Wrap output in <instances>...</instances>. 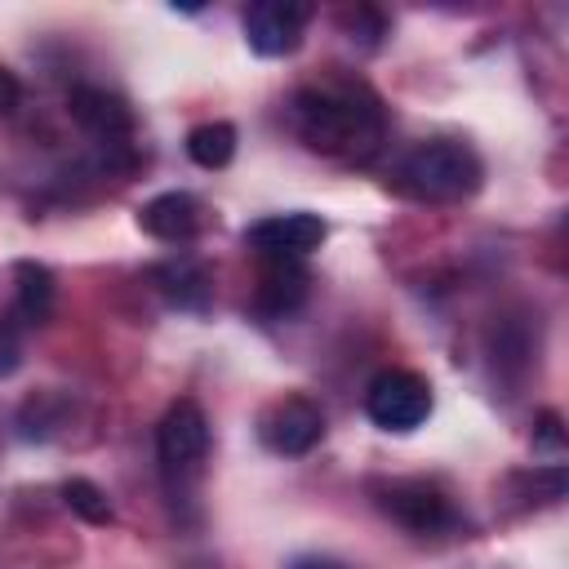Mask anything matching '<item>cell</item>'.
<instances>
[{"label":"cell","instance_id":"cell-6","mask_svg":"<svg viewBox=\"0 0 569 569\" xmlns=\"http://www.w3.org/2000/svg\"><path fill=\"white\" fill-rule=\"evenodd\" d=\"M311 18V4L298 0H258L244 9V40L262 58H284L298 49L302 27Z\"/></svg>","mask_w":569,"mask_h":569},{"label":"cell","instance_id":"cell-18","mask_svg":"<svg viewBox=\"0 0 569 569\" xmlns=\"http://www.w3.org/2000/svg\"><path fill=\"white\" fill-rule=\"evenodd\" d=\"M22 102V84L13 71H0V111H13Z\"/></svg>","mask_w":569,"mask_h":569},{"label":"cell","instance_id":"cell-14","mask_svg":"<svg viewBox=\"0 0 569 569\" xmlns=\"http://www.w3.org/2000/svg\"><path fill=\"white\" fill-rule=\"evenodd\" d=\"M187 156L200 164V169H222L231 164L236 156V129L227 120H204L187 133Z\"/></svg>","mask_w":569,"mask_h":569},{"label":"cell","instance_id":"cell-13","mask_svg":"<svg viewBox=\"0 0 569 569\" xmlns=\"http://www.w3.org/2000/svg\"><path fill=\"white\" fill-rule=\"evenodd\" d=\"M13 280H18V316L31 320V325H44L53 316V298H58L53 271L36 258H22L13 267Z\"/></svg>","mask_w":569,"mask_h":569},{"label":"cell","instance_id":"cell-15","mask_svg":"<svg viewBox=\"0 0 569 569\" xmlns=\"http://www.w3.org/2000/svg\"><path fill=\"white\" fill-rule=\"evenodd\" d=\"M62 502H67L84 525H111V520H116L107 493H102L93 480H84V476H71V480L62 485Z\"/></svg>","mask_w":569,"mask_h":569},{"label":"cell","instance_id":"cell-4","mask_svg":"<svg viewBox=\"0 0 569 569\" xmlns=\"http://www.w3.org/2000/svg\"><path fill=\"white\" fill-rule=\"evenodd\" d=\"M156 458L164 476H196L209 458V418L196 400H173L156 427Z\"/></svg>","mask_w":569,"mask_h":569},{"label":"cell","instance_id":"cell-17","mask_svg":"<svg viewBox=\"0 0 569 569\" xmlns=\"http://www.w3.org/2000/svg\"><path fill=\"white\" fill-rule=\"evenodd\" d=\"M533 445H542V449H560V445H565V422H560V413H556V409H542V413H538Z\"/></svg>","mask_w":569,"mask_h":569},{"label":"cell","instance_id":"cell-1","mask_svg":"<svg viewBox=\"0 0 569 569\" xmlns=\"http://www.w3.org/2000/svg\"><path fill=\"white\" fill-rule=\"evenodd\" d=\"M293 120L302 142L325 156H369L382 133V116L369 98L333 89H298Z\"/></svg>","mask_w":569,"mask_h":569},{"label":"cell","instance_id":"cell-11","mask_svg":"<svg viewBox=\"0 0 569 569\" xmlns=\"http://www.w3.org/2000/svg\"><path fill=\"white\" fill-rule=\"evenodd\" d=\"M151 284L160 289L164 302H173L178 311H204L213 302V276L204 262L196 258H169L151 267Z\"/></svg>","mask_w":569,"mask_h":569},{"label":"cell","instance_id":"cell-9","mask_svg":"<svg viewBox=\"0 0 569 569\" xmlns=\"http://www.w3.org/2000/svg\"><path fill=\"white\" fill-rule=\"evenodd\" d=\"M67 107H71V120L80 129H89L93 138H102V142H120V138L133 133V111L120 93H107L98 84H80V89H71Z\"/></svg>","mask_w":569,"mask_h":569},{"label":"cell","instance_id":"cell-8","mask_svg":"<svg viewBox=\"0 0 569 569\" xmlns=\"http://www.w3.org/2000/svg\"><path fill=\"white\" fill-rule=\"evenodd\" d=\"M325 218L320 213H307V209H293V213H271L262 222H253L244 231V244H253L262 258H307L311 249L325 244Z\"/></svg>","mask_w":569,"mask_h":569},{"label":"cell","instance_id":"cell-3","mask_svg":"<svg viewBox=\"0 0 569 569\" xmlns=\"http://www.w3.org/2000/svg\"><path fill=\"white\" fill-rule=\"evenodd\" d=\"M365 413L382 431H413L431 413V382L413 369H382L365 391Z\"/></svg>","mask_w":569,"mask_h":569},{"label":"cell","instance_id":"cell-10","mask_svg":"<svg viewBox=\"0 0 569 569\" xmlns=\"http://www.w3.org/2000/svg\"><path fill=\"white\" fill-rule=\"evenodd\" d=\"M138 227L147 236H156V240L182 244L204 227V209H200V200L191 191H160L138 209Z\"/></svg>","mask_w":569,"mask_h":569},{"label":"cell","instance_id":"cell-16","mask_svg":"<svg viewBox=\"0 0 569 569\" xmlns=\"http://www.w3.org/2000/svg\"><path fill=\"white\" fill-rule=\"evenodd\" d=\"M22 365V325L18 316H0V378Z\"/></svg>","mask_w":569,"mask_h":569},{"label":"cell","instance_id":"cell-7","mask_svg":"<svg viewBox=\"0 0 569 569\" xmlns=\"http://www.w3.org/2000/svg\"><path fill=\"white\" fill-rule=\"evenodd\" d=\"M378 507L409 533H440L453 525L449 498L427 480H391L378 489Z\"/></svg>","mask_w":569,"mask_h":569},{"label":"cell","instance_id":"cell-19","mask_svg":"<svg viewBox=\"0 0 569 569\" xmlns=\"http://www.w3.org/2000/svg\"><path fill=\"white\" fill-rule=\"evenodd\" d=\"M289 569H342L338 560H325V556H307V560H293Z\"/></svg>","mask_w":569,"mask_h":569},{"label":"cell","instance_id":"cell-12","mask_svg":"<svg viewBox=\"0 0 569 569\" xmlns=\"http://www.w3.org/2000/svg\"><path fill=\"white\" fill-rule=\"evenodd\" d=\"M307 271L293 262V258H271L262 267V280H258V311L262 316H289L302 307L307 298Z\"/></svg>","mask_w":569,"mask_h":569},{"label":"cell","instance_id":"cell-2","mask_svg":"<svg viewBox=\"0 0 569 569\" xmlns=\"http://www.w3.org/2000/svg\"><path fill=\"white\" fill-rule=\"evenodd\" d=\"M400 187L422 200H462L480 187V160L462 142H422L400 160Z\"/></svg>","mask_w":569,"mask_h":569},{"label":"cell","instance_id":"cell-5","mask_svg":"<svg viewBox=\"0 0 569 569\" xmlns=\"http://www.w3.org/2000/svg\"><path fill=\"white\" fill-rule=\"evenodd\" d=\"M258 436L271 453H284V458H298V453H311L325 436V413L316 400L307 396H284L276 400L271 409H262L258 418Z\"/></svg>","mask_w":569,"mask_h":569}]
</instances>
